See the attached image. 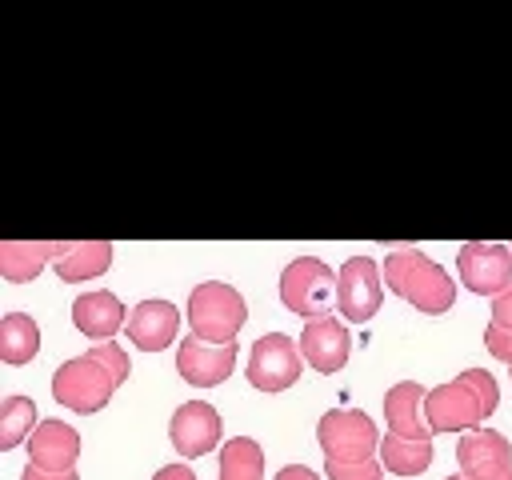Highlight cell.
<instances>
[{"label":"cell","mask_w":512,"mask_h":480,"mask_svg":"<svg viewBox=\"0 0 512 480\" xmlns=\"http://www.w3.org/2000/svg\"><path fill=\"white\" fill-rule=\"evenodd\" d=\"M500 404V388L492 372L484 368H464L456 380L428 388L424 416L432 432H472L480 428Z\"/></svg>","instance_id":"6da1fadb"},{"label":"cell","mask_w":512,"mask_h":480,"mask_svg":"<svg viewBox=\"0 0 512 480\" xmlns=\"http://www.w3.org/2000/svg\"><path fill=\"white\" fill-rule=\"evenodd\" d=\"M384 284L428 316H444L456 300L452 276L420 248H396L384 256Z\"/></svg>","instance_id":"7a4b0ae2"},{"label":"cell","mask_w":512,"mask_h":480,"mask_svg":"<svg viewBox=\"0 0 512 480\" xmlns=\"http://www.w3.org/2000/svg\"><path fill=\"white\" fill-rule=\"evenodd\" d=\"M248 320L244 296L224 280H204L188 296V328L196 340L208 344H236V332Z\"/></svg>","instance_id":"3957f363"},{"label":"cell","mask_w":512,"mask_h":480,"mask_svg":"<svg viewBox=\"0 0 512 480\" xmlns=\"http://www.w3.org/2000/svg\"><path fill=\"white\" fill-rule=\"evenodd\" d=\"M316 440L324 448V460H336V464H364V460H376L380 452V432L372 416H364L360 408L324 412L316 424Z\"/></svg>","instance_id":"277c9868"},{"label":"cell","mask_w":512,"mask_h":480,"mask_svg":"<svg viewBox=\"0 0 512 480\" xmlns=\"http://www.w3.org/2000/svg\"><path fill=\"white\" fill-rule=\"evenodd\" d=\"M280 300L304 320L328 316V304L336 300V272L320 256H296L280 272Z\"/></svg>","instance_id":"5b68a950"},{"label":"cell","mask_w":512,"mask_h":480,"mask_svg":"<svg viewBox=\"0 0 512 480\" xmlns=\"http://www.w3.org/2000/svg\"><path fill=\"white\" fill-rule=\"evenodd\" d=\"M112 392H116V376H112L100 360H92L88 352L64 360V364L56 368V376H52V396H56V404H64V408H72V412H84V416L100 412V408L112 400Z\"/></svg>","instance_id":"8992f818"},{"label":"cell","mask_w":512,"mask_h":480,"mask_svg":"<svg viewBox=\"0 0 512 480\" xmlns=\"http://www.w3.org/2000/svg\"><path fill=\"white\" fill-rule=\"evenodd\" d=\"M384 300V280H380V264L372 256H348L336 272V308L340 320L364 324L380 312Z\"/></svg>","instance_id":"52a82bcc"},{"label":"cell","mask_w":512,"mask_h":480,"mask_svg":"<svg viewBox=\"0 0 512 480\" xmlns=\"http://www.w3.org/2000/svg\"><path fill=\"white\" fill-rule=\"evenodd\" d=\"M300 368H304V352H300V340L284 336V332H268L252 344L248 352V384L260 388V392H280L288 384L300 380Z\"/></svg>","instance_id":"ba28073f"},{"label":"cell","mask_w":512,"mask_h":480,"mask_svg":"<svg viewBox=\"0 0 512 480\" xmlns=\"http://www.w3.org/2000/svg\"><path fill=\"white\" fill-rule=\"evenodd\" d=\"M456 268H460V284L476 296L496 300L504 288H512V248L508 244L468 240L456 252Z\"/></svg>","instance_id":"9c48e42d"},{"label":"cell","mask_w":512,"mask_h":480,"mask_svg":"<svg viewBox=\"0 0 512 480\" xmlns=\"http://www.w3.org/2000/svg\"><path fill=\"white\" fill-rule=\"evenodd\" d=\"M456 464L464 480H496L512 472V444L492 428H472L456 444Z\"/></svg>","instance_id":"30bf717a"},{"label":"cell","mask_w":512,"mask_h":480,"mask_svg":"<svg viewBox=\"0 0 512 480\" xmlns=\"http://www.w3.org/2000/svg\"><path fill=\"white\" fill-rule=\"evenodd\" d=\"M232 368H236V344H208L188 332L176 348V372L196 388L224 384L232 376Z\"/></svg>","instance_id":"8fae6325"},{"label":"cell","mask_w":512,"mask_h":480,"mask_svg":"<svg viewBox=\"0 0 512 480\" xmlns=\"http://www.w3.org/2000/svg\"><path fill=\"white\" fill-rule=\"evenodd\" d=\"M300 352L304 360L332 376L348 364V352H352V336H348V324L336 320V316H316V320H304V332H300Z\"/></svg>","instance_id":"7c38bea8"},{"label":"cell","mask_w":512,"mask_h":480,"mask_svg":"<svg viewBox=\"0 0 512 480\" xmlns=\"http://www.w3.org/2000/svg\"><path fill=\"white\" fill-rule=\"evenodd\" d=\"M168 440L180 456H204L212 448H220V416L212 404L204 400H188L172 412L168 420Z\"/></svg>","instance_id":"4fadbf2b"},{"label":"cell","mask_w":512,"mask_h":480,"mask_svg":"<svg viewBox=\"0 0 512 480\" xmlns=\"http://www.w3.org/2000/svg\"><path fill=\"white\" fill-rule=\"evenodd\" d=\"M80 456V432L64 420H40L28 436V464L44 472H76Z\"/></svg>","instance_id":"5bb4252c"},{"label":"cell","mask_w":512,"mask_h":480,"mask_svg":"<svg viewBox=\"0 0 512 480\" xmlns=\"http://www.w3.org/2000/svg\"><path fill=\"white\" fill-rule=\"evenodd\" d=\"M424 400H428V388L416 384V380H400L384 392V416H388V432L392 436H404V440H428L432 444V428H428V416H424Z\"/></svg>","instance_id":"9a60e30c"},{"label":"cell","mask_w":512,"mask_h":480,"mask_svg":"<svg viewBox=\"0 0 512 480\" xmlns=\"http://www.w3.org/2000/svg\"><path fill=\"white\" fill-rule=\"evenodd\" d=\"M176 328H180V312L172 300H140L128 312V340L144 352L168 348L176 340Z\"/></svg>","instance_id":"2e32d148"},{"label":"cell","mask_w":512,"mask_h":480,"mask_svg":"<svg viewBox=\"0 0 512 480\" xmlns=\"http://www.w3.org/2000/svg\"><path fill=\"white\" fill-rule=\"evenodd\" d=\"M72 324H76L88 340L104 344V340H112V336L128 324V316H124L120 296L96 288V292H80V296L72 300Z\"/></svg>","instance_id":"e0dca14e"},{"label":"cell","mask_w":512,"mask_h":480,"mask_svg":"<svg viewBox=\"0 0 512 480\" xmlns=\"http://www.w3.org/2000/svg\"><path fill=\"white\" fill-rule=\"evenodd\" d=\"M112 264V244L108 240H56L52 268L64 284H84Z\"/></svg>","instance_id":"ac0fdd59"},{"label":"cell","mask_w":512,"mask_h":480,"mask_svg":"<svg viewBox=\"0 0 512 480\" xmlns=\"http://www.w3.org/2000/svg\"><path fill=\"white\" fill-rule=\"evenodd\" d=\"M56 256V240H4L0 244V276L12 284H28Z\"/></svg>","instance_id":"d6986e66"},{"label":"cell","mask_w":512,"mask_h":480,"mask_svg":"<svg viewBox=\"0 0 512 480\" xmlns=\"http://www.w3.org/2000/svg\"><path fill=\"white\" fill-rule=\"evenodd\" d=\"M40 348V328L28 312H8L0 320V360L4 364H28Z\"/></svg>","instance_id":"ffe728a7"},{"label":"cell","mask_w":512,"mask_h":480,"mask_svg":"<svg viewBox=\"0 0 512 480\" xmlns=\"http://www.w3.org/2000/svg\"><path fill=\"white\" fill-rule=\"evenodd\" d=\"M220 480H264V448L252 436H232L220 448Z\"/></svg>","instance_id":"44dd1931"},{"label":"cell","mask_w":512,"mask_h":480,"mask_svg":"<svg viewBox=\"0 0 512 480\" xmlns=\"http://www.w3.org/2000/svg\"><path fill=\"white\" fill-rule=\"evenodd\" d=\"M380 460H384V468L396 472V476H420V472L432 464V444H428V440H404V436L384 432V440H380Z\"/></svg>","instance_id":"7402d4cb"},{"label":"cell","mask_w":512,"mask_h":480,"mask_svg":"<svg viewBox=\"0 0 512 480\" xmlns=\"http://www.w3.org/2000/svg\"><path fill=\"white\" fill-rule=\"evenodd\" d=\"M36 404L32 396H4L0 400V448H16L24 436L36 432Z\"/></svg>","instance_id":"603a6c76"},{"label":"cell","mask_w":512,"mask_h":480,"mask_svg":"<svg viewBox=\"0 0 512 480\" xmlns=\"http://www.w3.org/2000/svg\"><path fill=\"white\" fill-rule=\"evenodd\" d=\"M88 356H92V360H100V364H104V368L116 376V384H124V380H128V372H132V364H128V352H124L116 340L92 344V348H88Z\"/></svg>","instance_id":"cb8c5ba5"},{"label":"cell","mask_w":512,"mask_h":480,"mask_svg":"<svg viewBox=\"0 0 512 480\" xmlns=\"http://www.w3.org/2000/svg\"><path fill=\"white\" fill-rule=\"evenodd\" d=\"M324 480H384V468H380V460H364V464L324 460Z\"/></svg>","instance_id":"d4e9b609"},{"label":"cell","mask_w":512,"mask_h":480,"mask_svg":"<svg viewBox=\"0 0 512 480\" xmlns=\"http://www.w3.org/2000/svg\"><path fill=\"white\" fill-rule=\"evenodd\" d=\"M484 344H488V352H492L496 360H504V364L512 368V332H508V328L488 324V328H484Z\"/></svg>","instance_id":"484cf974"},{"label":"cell","mask_w":512,"mask_h":480,"mask_svg":"<svg viewBox=\"0 0 512 480\" xmlns=\"http://www.w3.org/2000/svg\"><path fill=\"white\" fill-rule=\"evenodd\" d=\"M492 324L512 332V288H504V292L492 300Z\"/></svg>","instance_id":"4316f807"},{"label":"cell","mask_w":512,"mask_h":480,"mask_svg":"<svg viewBox=\"0 0 512 480\" xmlns=\"http://www.w3.org/2000/svg\"><path fill=\"white\" fill-rule=\"evenodd\" d=\"M20 480H80V476H76V472H44V468H32V464H28Z\"/></svg>","instance_id":"83f0119b"},{"label":"cell","mask_w":512,"mask_h":480,"mask_svg":"<svg viewBox=\"0 0 512 480\" xmlns=\"http://www.w3.org/2000/svg\"><path fill=\"white\" fill-rule=\"evenodd\" d=\"M152 480H196V472H192V468H184V464H164Z\"/></svg>","instance_id":"f1b7e54d"},{"label":"cell","mask_w":512,"mask_h":480,"mask_svg":"<svg viewBox=\"0 0 512 480\" xmlns=\"http://www.w3.org/2000/svg\"><path fill=\"white\" fill-rule=\"evenodd\" d=\"M276 480H320L312 468H304V464H284L280 472H276Z\"/></svg>","instance_id":"f546056e"},{"label":"cell","mask_w":512,"mask_h":480,"mask_svg":"<svg viewBox=\"0 0 512 480\" xmlns=\"http://www.w3.org/2000/svg\"><path fill=\"white\" fill-rule=\"evenodd\" d=\"M496 480H512V472H508V476H496Z\"/></svg>","instance_id":"4dcf8cb0"},{"label":"cell","mask_w":512,"mask_h":480,"mask_svg":"<svg viewBox=\"0 0 512 480\" xmlns=\"http://www.w3.org/2000/svg\"><path fill=\"white\" fill-rule=\"evenodd\" d=\"M448 480H464V476H448Z\"/></svg>","instance_id":"1f68e13d"}]
</instances>
